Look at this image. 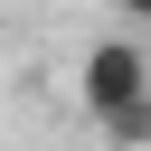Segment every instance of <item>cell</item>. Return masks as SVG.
<instances>
[{
	"label": "cell",
	"instance_id": "1",
	"mask_svg": "<svg viewBox=\"0 0 151 151\" xmlns=\"http://www.w3.org/2000/svg\"><path fill=\"white\" fill-rule=\"evenodd\" d=\"M76 94H85V113L104 123V113H123V104H142V94H151V57H142L132 38H104V47H85Z\"/></svg>",
	"mask_w": 151,
	"mask_h": 151
},
{
	"label": "cell",
	"instance_id": "2",
	"mask_svg": "<svg viewBox=\"0 0 151 151\" xmlns=\"http://www.w3.org/2000/svg\"><path fill=\"white\" fill-rule=\"evenodd\" d=\"M104 142H113V151H151V94L123 104V113H104Z\"/></svg>",
	"mask_w": 151,
	"mask_h": 151
},
{
	"label": "cell",
	"instance_id": "3",
	"mask_svg": "<svg viewBox=\"0 0 151 151\" xmlns=\"http://www.w3.org/2000/svg\"><path fill=\"white\" fill-rule=\"evenodd\" d=\"M113 9H123V19H132V28H151V0H113Z\"/></svg>",
	"mask_w": 151,
	"mask_h": 151
}]
</instances>
